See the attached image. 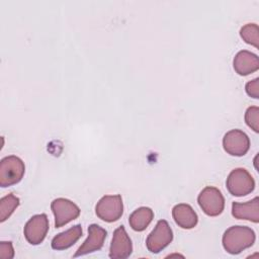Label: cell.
Returning a JSON list of instances; mask_svg holds the SVG:
<instances>
[{"label": "cell", "instance_id": "cell-12", "mask_svg": "<svg viewBox=\"0 0 259 259\" xmlns=\"http://www.w3.org/2000/svg\"><path fill=\"white\" fill-rule=\"evenodd\" d=\"M233 66L235 71L241 76H247L259 69V60L257 55L243 50L237 53L234 58Z\"/></svg>", "mask_w": 259, "mask_h": 259}, {"label": "cell", "instance_id": "cell-11", "mask_svg": "<svg viewBox=\"0 0 259 259\" xmlns=\"http://www.w3.org/2000/svg\"><path fill=\"white\" fill-rule=\"evenodd\" d=\"M107 232L96 224H92L88 227V237L84 243L78 248L74 257L86 255L100 250L103 247L104 240L106 238Z\"/></svg>", "mask_w": 259, "mask_h": 259}, {"label": "cell", "instance_id": "cell-9", "mask_svg": "<svg viewBox=\"0 0 259 259\" xmlns=\"http://www.w3.org/2000/svg\"><path fill=\"white\" fill-rule=\"evenodd\" d=\"M49 231V220L47 214H35L25 224L23 234L26 241L31 245L40 244Z\"/></svg>", "mask_w": 259, "mask_h": 259}, {"label": "cell", "instance_id": "cell-8", "mask_svg": "<svg viewBox=\"0 0 259 259\" xmlns=\"http://www.w3.org/2000/svg\"><path fill=\"white\" fill-rule=\"evenodd\" d=\"M223 147L228 154L241 157L249 151L250 139L241 130H231L223 138Z\"/></svg>", "mask_w": 259, "mask_h": 259}, {"label": "cell", "instance_id": "cell-3", "mask_svg": "<svg viewBox=\"0 0 259 259\" xmlns=\"http://www.w3.org/2000/svg\"><path fill=\"white\" fill-rule=\"evenodd\" d=\"M226 185L232 195L245 196L254 190L255 181L246 169L236 168L229 174Z\"/></svg>", "mask_w": 259, "mask_h": 259}, {"label": "cell", "instance_id": "cell-6", "mask_svg": "<svg viewBox=\"0 0 259 259\" xmlns=\"http://www.w3.org/2000/svg\"><path fill=\"white\" fill-rule=\"evenodd\" d=\"M173 240V232L165 220L157 222L154 230L149 234L146 240L147 249L154 254L165 249Z\"/></svg>", "mask_w": 259, "mask_h": 259}, {"label": "cell", "instance_id": "cell-14", "mask_svg": "<svg viewBox=\"0 0 259 259\" xmlns=\"http://www.w3.org/2000/svg\"><path fill=\"white\" fill-rule=\"evenodd\" d=\"M172 217L180 228L187 230L194 228L198 222L196 212L187 203L176 204L172 208Z\"/></svg>", "mask_w": 259, "mask_h": 259}, {"label": "cell", "instance_id": "cell-1", "mask_svg": "<svg viewBox=\"0 0 259 259\" xmlns=\"http://www.w3.org/2000/svg\"><path fill=\"white\" fill-rule=\"evenodd\" d=\"M255 232L246 226L230 227L223 235V247L232 254H240L243 250L250 248L255 242Z\"/></svg>", "mask_w": 259, "mask_h": 259}, {"label": "cell", "instance_id": "cell-13", "mask_svg": "<svg viewBox=\"0 0 259 259\" xmlns=\"http://www.w3.org/2000/svg\"><path fill=\"white\" fill-rule=\"evenodd\" d=\"M232 215L238 220H246L257 224L259 222V198L254 197L247 202H233Z\"/></svg>", "mask_w": 259, "mask_h": 259}, {"label": "cell", "instance_id": "cell-21", "mask_svg": "<svg viewBox=\"0 0 259 259\" xmlns=\"http://www.w3.org/2000/svg\"><path fill=\"white\" fill-rule=\"evenodd\" d=\"M246 92L249 96L258 99L259 98V78H255L246 84Z\"/></svg>", "mask_w": 259, "mask_h": 259}, {"label": "cell", "instance_id": "cell-4", "mask_svg": "<svg viewBox=\"0 0 259 259\" xmlns=\"http://www.w3.org/2000/svg\"><path fill=\"white\" fill-rule=\"evenodd\" d=\"M96 215L106 222L113 223L120 219L123 212V203L121 195H104L95 205Z\"/></svg>", "mask_w": 259, "mask_h": 259}, {"label": "cell", "instance_id": "cell-7", "mask_svg": "<svg viewBox=\"0 0 259 259\" xmlns=\"http://www.w3.org/2000/svg\"><path fill=\"white\" fill-rule=\"evenodd\" d=\"M51 208L55 217V227L61 228L77 219L80 214L79 206L73 201L59 197L52 201Z\"/></svg>", "mask_w": 259, "mask_h": 259}, {"label": "cell", "instance_id": "cell-18", "mask_svg": "<svg viewBox=\"0 0 259 259\" xmlns=\"http://www.w3.org/2000/svg\"><path fill=\"white\" fill-rule=\"evenodd\" d=\"M243 40L255 48L259 47V28L256 23H247L240 29Z\"/></svg>", "mask_w": 259, "mask_h": 259}, {"label": "cell", "instance_id": "cell-20", "mask_svg": "<svg viewBox=\"0 0 259 259\" xmlns=\"http://www.w3.org/2000/svg\"><path fill=\"white\" fill-rule=\"evenodd\" d=\"M0 257L2 259H11L14 257V250L11 242H4L0 243Z\"/></svg>", "mask_w": 259, "mask_h": 259}, {"label": "cell", "instance_id": "cell-16", "mask_svg": "<svg viewBox=\"0 0 259 259\" xmlns=\"http://www.w3.org/2000/svg\"><path fill=\"white\" fill-rule=\"evenodd\" d=\"M153 219V210L150 207L141 206L131 213L128 218V224L134 231L142 232L147 229V227L150 225Z\"/></svg>", "mask_w": 259, "mask_h": 259}, {"label": "cell", "instance_id": "cell-15", "mask_svg": "<svg viewBox=\"0 0 259 259\" xmlns=\"http://www.w3.org/2000/svg\"><path fill=\"white\" fill-rule=\"evenodd\" d=\"M82 236L81 225H75L65 232L55 236L52 240V248L54 250H65L73 246Z\"/></svg>", "mask_w": 259, "mask_h": 259}, {"label": "cell", "instance_id": "cell-10", "mask_svg": "<svg viewBox=\"0 0 259 259\" xmlns=\"http://www.w3.org/2000/svg\"><path fill=\"white\" fill-rule=\"evenodd\" d=\"M133 252L132 241L123 226L118 227L113 232L109 248V257L112 259L127 258Z\"/></svg>", "mask_w": 259, "mask_h": 259}, {"label": "cell", "instance_id": "cell-2", "mask_svg": "<svg viewBox=\"0 0 259 259\" xmlns=\"http://www.w3.org/2000/svg\"><path fill=\"white\" fill-rule=\"evenodd\" d=\"M25 172L23 161L14 155L4 157L0 162V186L8 187L18 183Z\"/></svg>", "mask_w": 259, "mask_h": 259}, {"label": "cell", "instance_id": "cell-17", "mask_svg": "<svg viewBox=\"0 0 259 259\" xmlns=\"http://www.w3.org/2000/svg\"><path fill=\"white\" fill-rule=\"evenodd\" d=\"M19 205V198L9 193L0 199V222H5Z\"/></svg>", "mask_w": 259, "mask_h": 259}, {"label": "cell", "instance_id": "cell-5", "mask_svg": "<svg viewBox=\"0 0 259 259\" xmlns=\"http://www.w3.org/2000/svg\"><path fill=\"white\" fill-rule=\"evenodd\" d=\"M197 202L202 211L209 217L221 214L225 207V198L222 192L213 186L204 187L197 197Z\"/></svg>", "mask_w": 259, "mask_h": 259}, {"label": "cell", "instance_id": "cell-19", "mask_svg": "<svg viewBox=\"0 0 259 259\" xmlns=\"http://www.w3.org/2000/svg\"><path fill=\"white\" fill-rule=\"evenodd\" d=\"M245 122L255 133L259 132V108L257 106H250L245 112Z\"/></svg>", "mask_w": 259, "mask_h": 259}]
</instances>
